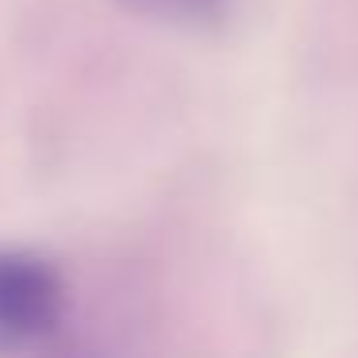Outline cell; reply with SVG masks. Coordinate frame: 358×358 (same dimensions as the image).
<instances>
[{"mask_svg":"<svg viewBox=\"0 0 358 358\" xmlns=\"http://www.w3.org/2000/svg\"><path fill=\"white\" fill-rule=\"evenodd\" d=\"M139 16L173 27H216L224 24L231 0H124Z\"/></svg>","mask_w":358,"mask_h":358,"instance_id":"cell-2","label":"cell"},{"mask_svg":"<svg viewBox=\"0 0 358 358\" xmlns=\"http://www.w3.org/2000/svg\"><path fill=\"white\" fill-rule=\"evenodd\" d=\"M62 312V278L47 258L0 247V355L35 343Z\"/></svg>","mask_w":358,"mask_h":358,"instance_id":"cell-1","label":"cell"}]
</instances>
